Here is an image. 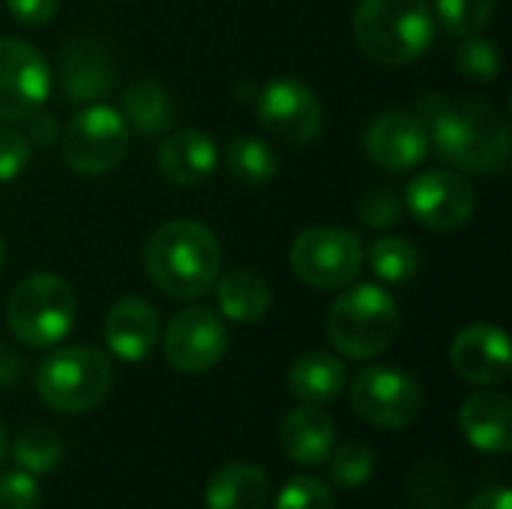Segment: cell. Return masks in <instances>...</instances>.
Instances as JSON below:
<instances>
[{
    "label": "cell",
    "instance_id": "1",
    "mask_svg": "<svg viewBox=\"0 0 512 509\" xmlns=\"http://www.w3.org/2000/svg\"><path fill=\"white\" fill-rule=\"evenodd\" d=\"M414 117L426 129L438 156L456 171L489 177L507 168L510 126L498 105L480 96L450 102L444 93L429 90L414 102Z\"/></svg>",
    "mask_w": 512,
    "mask_h": 509
},
{
    "label": "cell",
    "instance_id": "2",
    "mask_svg": "<svg viewBox=\"0 0 512 509\" xmlns=\"http://www.w3.org/2000/svg\"><path fill=\"white\" fill-rule=\"evenodd\" d=\"M150 282L177 300H195L213 288L222 273V246L216 234L195 219H171L159 225L144 249Z\"/></svg>",
    "mask_w": 512,
    "mask_h": 509
},
{
    "label": "cell",
    "instance_id": "3",
    "mask_svg": "<svg viewBox=\"0 0 512 509\" xmlns=\"http://www.w3.org/2000/svg\"><path fill=\"white\" fill-rule=\"evenodd\" d=\"M435 9L429 0H360L354 39L378 63L402 66L423 57L435 42Z\"/></svg>",
    "mask_w": 512,
    "mask_h": 509
},
{
    "label": "cell",
    "instance_id": "4",
    "mask_svg": "<svg viewBox=\"0 0 512 509\" xmlns=\"http://www.w3.org/2000/svg\"><path fill=\"white\" fill-rule=\"evenodd\" d=\"M399 336V303L381 285L348 288L327 312V339L348 360L384 354Z\"/></svg>",
    "mask_w": 512,
    "mask_h": 509
},
{
    "label": "cell",
    "instance_id": "5",
    "mask_svg": "<svg viewBox=\"0 0 512 509\" xmlns=\"http://www.w3.org/2000/svg\"><path fill=\"white\" fill-rule=\"evenodd\" d=\"M78 315L72 285L54 273H33L15 285L6 303V324L27 348H54L69 336Z\"/></svg>",
    "mask_w": 512,
    "mask_h": 509
},
{
    "label": "cell",
    "instance_id": "6",
    "mask_svg": "<svg viewBox=\"0 0 512 509\" xmlns=\"http://www.w3.org/2000/svg\"><path fill=\"white\" fill-rule=\"evenodd\" d=\"M114 384V366L93 345H72L48 354L36 369V393L57 414L93 411Z\"/></svg>",
    "mask_w": 512,
    "mask_h": 509
},
{
    "label": "cell",
    "instance_id": "7",
    "mask_svg": "<svg viewBox=\"0 0 512 509\" xmlns=\"http://www.w3.org/2000/svg\"><path fill=\"white\" fill-rule=\"evenodd\" d=\"M60 153L69 171L81 177H102L126 159L129 126L120 111L108 105H90L78 111L60 132Z\"/></svg>",
    "mask_w": 512,
    "mask_h": 509
},
{
    "label": "cell",
    "instance_id": "8",
    "mask_svg": "<svg viewBox=\"0 0 512 509\" xmlns=\"http://www.w3.org/2000/svg\"><path fill=\"white\" fill-rule=\"evenodd\" d=\"M288 261L303 285L318 291H333L357 279L366 261V246L354 231L321 225L297 234Z\"/></svg>",
    "mask_w": 512,
    "mask_h": 509
},
{
    "label": "cell",
    "instance_id": "9",
    "mask_svg": "<svg viewBox=\"0 0 512 509\" xmlns=\"http://www.w3.org/2000/svg\"><path fill=\"white\" fill-rule=\"evenodd\" d=\"M351 408L375 429H405L423 411L420 384L393 366H369L351 384Z\"/></svg>",
    "mask_w": 512,
    "mask_h": 509
},
{
    "label": "cell",
    "instance_id": "10",
    "mask_svg": "<svg viewBox=\"0 0 512 509\" xmlns=\"http://www.w3.org/2000/svg\"><path fill=\"white\" fill-rule=\"evenodd\" d=\"M258 123L282 144L303 147L312 144L324 126V111L309 84L294 75H279L267 81L255 99Z\"/></svg>",
    "mask_w": 512,
    "mask_h": 509
},
{
    "label": "cell",
    "instance_id": "11",
    "mask_svg": "<svg viewBox=\"0 0 512 509\" xmlns=\"http://www.w3.org/2000/svg\"><path fill=\"white\" fill-rule=\"evenodd\" d=\"M405 207L426 231L450 234L474 219L477 192L459 171H423L408 183Z\"/></svg>",
    "mask_w": 512,
    "mask_h": 509
},
{
    "label": "cell",
    "instance_id": "12",
    "mask_svg": "<svg viewBox=\"0 0 512 509\" xmlns=\"http://www.w3.org/2000/svg\"><path fill=\"white\" fill-rule=\"evenodd\" d=\"M51 93V66L24 39L0 36V120L15 123L45 108Z\"/></svg>",
    "mask_w": 512,
    "mask_h": 509
},
{
    "label": "cell",
    "instance_id": "13",
    "mask_svg": "<svg viewBox=\"0 0 512 509\" xmlns=\"http://www.w3.org/2000/svg\"><path fill=\"white\" fill-rule=\"evenodd\" d=\"M165 360L186 375H201L222 363L228 351L225 321L207 306H189L177 312L162 339Z\"/></svg>",
    "mask_w": 512,
    "mask_h": 509
},
{
    "label": "cell",
    "instance_id": "14",
    "mask_svg": "<svg viewBox=\"0 0 512 509\" xmlns=\"http://www.w3.org/2000/svg\"><path fill=\"white\" fill-rule=\"evenodd\" d=\"M363 150L378 168L399 174L417 168L432 153V144L414 114L381 111L363 132Z\"/></svg>",
    "mask_w": 512,
    "mask_h": 509
},
{
    "label": "cell",
    "instance_id": "15",
    "mask_svg": "<svg viewBox=\"0 0 512 509\" xmlns=\"http://www.w3.org/2000/svg\"><path fill=\"white\" fill-rule=\"evenodd\" d=\"M450 363L459 378L477 387H501L510 381V339L495 324H471L456 333L450 345Z\"/></svg>",
    "mask_w": 512,
    "mask_h": 509
},
{
    "label": "cell",
    "instance_id": "16",
    "mask_svg": "<svg viewBox=\"0 0 512 509\" xmlns=\"http://www.w3.org/2000/svg\"><path fill=\"white\" fill-rule=\"evenodd\" d=\"M117 87L111 48L96 36H75L60 54V90L69 102H96Z\"/></svg>",
    "mask_w": 512,
    "mask_h": 509
},
{
    "label": "cell",
    "instance_id": "17",
    "mask_svg": "<svg viewBox=\"0 0 512 509\" xmlns=\"http://www.w3.org/2000/svg\"><path fill=\"white\" fill-rule=\"evenodd\" d=\"M102 330L117 360L141 363L159 342V312L144 297H123L108 309Z\"/></svg>",
    "mask_w": 512,
    "mask_h": 509
},
{
    "label": "cell",
    "instance_id": "18",
    "mask_svg": "<svg viewBox=\"0 0 512 509\" xmlns=\"http://www.w3.org/2000/svg\"><path fill=\"white\" fill-rule=\"evenodd\" d=\"M216 165L219 147L201 129H177L156 150V168L174 186H198L213 177Z\"/></svg>",
    "mask_w": 512,
    "mask_h": 509
},
{
    "label": "cell",
    "instance_id": "19",
    "mask_svg": "<svg viewBox=\"0 0 512 509\" xmlns=\"http://www.w3.org/2000/svg\"><path fill=\"white\" fill-rule=\"evenodd\" d=\"M462 438L489 456H507L512 450V402L507 393H477L459 408Z\"/></svg>",
    "mask_w": 512,
    "mask_h": 509
},
{
    "label": "cell",
    "instance_id": "20",
    "mask_svg": "<svg viewBox=\"0 0 512 509\" xmlns=\"http://www.w3.org/2000/svg\"><path fill=\"white\" fill-rule=\"evenodd\" d=\"M282 453L303 468H318L327 462L330 450L336 447V426L321 405H300L285 414L279 426Z\"/></svg>",
    "mask_w": 512,
    "mask_h": 509
},
{
    "label": "cell",
    "instance_id": "21",
    "mask_svg": "<svg viewBox=\"0 0 512 509\" xmlns=\"http://www.w3.org/2000/svg\"><path fill=\"white\" fill-rule=\"evenodd\" d=\"M207 509H267L270 480L258 465L231 462L213 471L204 489Z\"/></svg>",
    "mask_w": 512,
    "mask_h": 509
},
{
    "label": "cell",
    "instance_id": "22",
    "mask_svg": "<svg viewBox=\"0 0 512 509\" xmlns=\"http://www.w3.org/2000/svg\"><path fill=\"white\" fill-rule=\"evenodd\" d=\"M345 384H348L345 363L324 351H309L297 357L288 369V390L303 405H330L342 396Z\"/></svg>",
    "mask_w": 512,
    "mask_h": 509
},
{
    "label": "cell",
    "instance_id": "23",
    "mask_svg": "<svg viewBox=\"0 0 512 509\" xmlns=\"http://www.w3.org/2000/svg\"><path fill=\"white\" fill-rule=\"evenodd\" d=\"M213 294H216L219 312L237 324L264 321L273 303L270 285L252 270H228L225 276L219 273V279L213 282Z\"/></svg>",
    "mask_w": 512,
    "mask_h": 509
},
{
    "label": "cell",
    "instance_id": "24",
    "mask_svg": "<svg viewBox=\"0 0 512 509\" xmlns=\"http://www.w3.org/2000/svg\"><path fill=\"white\" fill-rule=\"evenodd\" d=\"M129 129L144 138L162 135L174 126V102L156 78H135L123 93V114Z\"/></svg>",
    "mask_w": 512,
    "mask_h": 509
},
{
    "label": "cell",
    "instance_id": "25",
    "mask_svg": "<svg viewBox=\"0 0 512 509\" xmlns=\"http://www.w3.org/2000/svg\"><path fill=\"white\" fill-rule=\"evenodd\" d=\"M225 168L234 180L258 186V183H267L276 177L279 156L267 141L252 138V135H240L225 147Z\"/></svg>",
    "mask_w": 512,
    "mask_h": 509
},
{
    "label": "cell",
    "instance_id": "26",
    "mask_svg": "<svg viewBox=\"0 0 512 509\" xmlns=\"http://www.w3.org/2000/svg\"><path fill=\"white\" fill-rule=\"evenodd\" d=\"M12 459L21 471L33 474V477H45L51 474L60 459H63V441L54 429L33 423L27 429H21V435L12 444Z\"/></svg>",
    "mask_w": 512,
    "mask_h": 509
},
{
    "label": "cell",
    "instance_id": "27",
    "mask_svg": "<svg viewBox=\"0 0 512 509\" xmlns=\"http://www.w3.org/2000/svg\"><path fill=\"white\" fill-rule=\"evenodd\" d=\"M369 267L390 285H408L420 273V252L405 237H381L369 249Z\"/></svg>",
    "mask_w": 512,
    "mask_h": 509
},
{
    "label": "cell",
    "instance_id": "28",
    "mask_svg": "<svg viewBox=\"0 0 512 509\" xmlns=\"http://www.w3.org/2000/svg\"><path fill=\"white\" fill-rule=\"evenodd\" d=\"M456 66L471 84H492L504 69V57L495 39L471 33L456 51Z\"/></svg>",
    "mask_w": 512,
    "mask_h": 509
},
{
    "label": "cell",
    "instance_id": "29",
    "mask_svg": "<svg viewBox=\"0 0 512 509\" xmlns=\"http://www.w3.org/2000/svg\"><path fill=\"white\" fill-rule=\"evenodd\" d=\"M330 480L339 489H360L375 474V453L363 441H348L330 450Z\"/></svg>",
    "mask_w": 512,
    "mask_h": 509
},
{
    "label": "cell",
    "instance_id": "30",
    "mask_svg": "<svg viewBox=\"0 0 512 509\" xmlns=\"http://www.w3.org/2000/svg\"><path fill=\"white\" fill-rule=\"evenodd\" d=\"M441 24L456 36H471L489 27L498 12V0H435Z\"/></svg>",
    "mask_w": 512,
    "mask_h": 509
},
{
    "label": "cell",
    "instance_id": "31",
    "mask_svg": "<svg viewBox=\"0 0 512 509\" xmlns=\"http://www.w3.org/2000/svg\"><path fill=\"white\" fill-rule=\"evenodd\" d=\"M273 509H336V495L330 486L312 474L288 480V486L279 492Z\"/></svg>",
    "mask_w": 512,
    "mask_h": 509
},
{
    "label": "cell",
    "instance_id": "32",
    "mask_svg": "<svg viewBox=\"0 0 512 509\" xmlns=\"http://www.w3.org/2000/svg\"><path fill=\"white\" fill-rule=\"evenodd\" d=\"M402 213H405V204L393 189H372L360 198V207H357L360 222L372 231H387L399 225Z\"/></svg>",
    "mask_w": 512,
    "mask_h": 509
},
{
    "label": "cell",
    "instance_id": "33",
    "mask_svg": "<svg viewBox=\"0 0 512 509\" xmlns=\"http://www.w3.org/2000/svg\"><path fill=\"white\" fill-rule=\"evenodd\" d=\"M33 159V147L27 135L9 123L0 126V183L18 180Z\"/></svg>",
    "mask_w": 512,
    "mask_h": 509
},
{
    "label": "cell",
    "instance_id": "34",
    "mask_svg": "<svg viewBox=\"0 0 512 509\" xmlns=\"http://www.w3.org/2000/svg\"><path fill=\"white\" fill-rule=\"evenodd\" d=\"M0 509H39V483L27 471L0 474Z\"/></svg>",
    "mask_w": 512,
    "mask_h": 509
},
{
    "label": "cell",
    "instance_id": "35",
    "mask_svg": "<svg viewBox=\"0 0 512 509\" xmlns=\"http://www.w3.org/2000/svg\"><path fill=\"white\" fill-rule=\"evenodd\" d=\"M6 12L24 27H42L60 12V0H3Z\"/></svg>",
    "mask_w": 512,
    "mask_h": 509
},
{
    "label": "cell",
    "instance_id": "36",
    "mask_svg": "<svg viewBox=\"0 0 512 509\" xmlns=\"http://www.w3.org/2000/svg\"><path fill=\"white\" fill-rule=\"evenodd\" d=\"M24 135H27L30 147H42L45 150V147L60 141V126H57V120L48 111L39 108L30 117H24Z\"/></svg>",
    "mask_w": 512,
    "mask_h": 509
},
{
    "label": "cell",
    "instance_id": "37",
    "mask_svg": "<svg viewBox=\"0 0 512 509\" xmlns=\"http://www.w3.org/2000/svg\"><path fill=\"white\" fill-rule=\"evenodd\" d=\"M465 509H510V489H504V486L483 489L468 501Z\"/></svg>",
    "mask_w": 512,
    "mask_h": 509
},
{
    "label": "cell",
    "instance_id": "38",
    "mask_svg": "<svg viewBox=\"0 0 512 509\" xmlns=\"http://www.w3.org/2000/svg\"><path fill=\"white\" fill-rule=\"evenodd\" d=\"M6 453H9V438H6V429H3V423H0V465H3V459H6Z\"/></svg>",
    "mask_w": 512,
    "mask_h": 509
},
{
    "label": "cell",
    "instance_id": "39",
    "mask_svg": "<svg viewBox=\"0 0 512 509\" xmlns=\"http://www.w3.org/2000/svg\"><path fill=\"white\" fill-rule=\"evenodd\" d=\"M3 261H6V246H3V240H0V270H3Z\"/></svg>",
    "mask_w": 512,
    "mask_h": 509
}]
</instances>
